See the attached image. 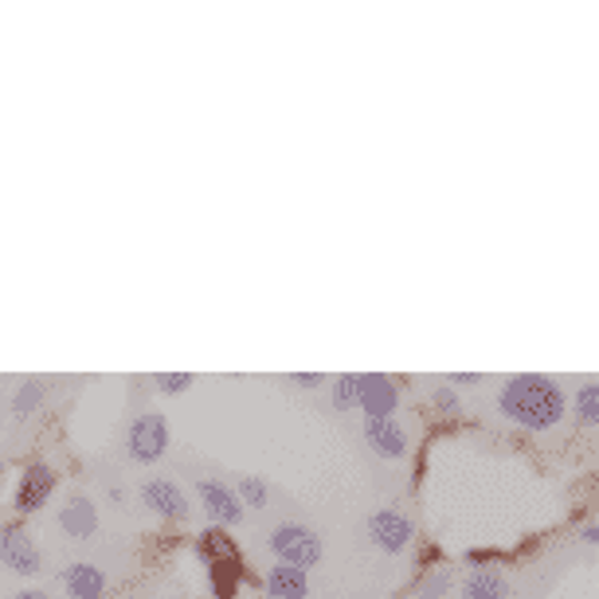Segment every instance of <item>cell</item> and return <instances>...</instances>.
<instances>
[{"label": "cell", "instance_id": "16", "mask_svg": "<svg viewBox=\"0 0 599 599\" xmlns=\"http://www.w3.org/2000/svg\"><path fill=\"white\" fill-rule=\"evenodd\" d=\"M357 380H360V372H345V377L334 380V408L337 411L357 408Z\"/></svg>", "mask_w": 599, "mask_h": 599}, {"label": "cell", "instance_id": "2", "mask_svg": "<svg viewBox=\"0 0 599 599\" xmlns=\"http://www.w3.org/2000/svg\"><path fill=\"white\" fill-rule=\"evenodd\" d=\"M271 548H274V557H283V565L298 568V572H306V568H314L317 560H322V540H317V533L291 522L271 533Z\"/></svg>", "mask_w": 599, "mask_h": 599}, {"label": "cell", "instance_id": "9", "mask_svg": "<svg viewBox=\"0 0 599 599\" xmlns=\"http://www.w3.org/2000/svg\"><path fill=\"white\" fill-rule=\"evenodd\" d=\"M368 533H372V540H377L385 553H400L411 540V522L396 514V509H380V514H372V522H368Z\"/></svg>", "mask_w": 599, "mask_h": 599}, {"label": "cell", "instance_id": "6", "mask_svg": "<svg viewBox=\"0 0 599 599\" xmlns=\"http://www.w3.org/2000/svg\"><path fill=\"white\" fill-rule=\"evenodd\" d=\"M55 490V471L48 463H32L24 466L17 482V509L20 514H32V509H43V502L52 497Z\"/></svg>", "mask_w": 599, "mask_h": 599}, {"label": "cell", "instance_id": "14", "mask_svg": "<svg viewBox=\"0 0 599 599\" xmlns=\"http://www.w3.org/2000/svg\"><path fill=\"white\" fill-rule=\"evenodd\" d=\"M505 580H502V572H474L471 580H466V588H463V599H505Z\"/></svg>", "mask_w": 599, "mask_h": 599}, {"label": "cell", "instance_id": "20", "mask_svg": "<svg viewBox=\"0 0 599 599\" xmlns=\"http://www.w3.org/2000/svg\"><path fill=\"white\" fill-rule=\"evenodd\" d=\"M189 385H192L189 372H165V377H157V388H161V392H185Z\"/></svg>", "mask_w": 599, "mask_h": 599}, {"label": "cell", "instance_id": "1", "mask_svg": "<svg viewBox=\"0 0 599 599\" xmlns=\"http://www.w3.org/2000/svg\"><path fill=\"white\" fill-rule=\"evenodd\" d=\"M497 403H502V411L509 420L533 431L553 428V423H560V416H565V392H560V385L548 377H533V372L505 380Z\"/></svg>", "mask_w": 599, "mask_h": 599}, {"label": "cell", "instance_id": "12", "mask_svg": "<svg viewBox=\"0 0 599 599\" xmlns=\"http://www.w3.org/2000/svg\"><path fill=\"white\" fill-rule=\"evenodd\" d=\"M63 588L71 599H98L106 591V576L95 565H67L63 568Z\"/></svg>", "mask_w": 599, "mask_h": 599}, {"label": "cell", "instance_id": "5", "mask_svg": "<svg viewBox=\"0 0 599 599\" xmlns=\"http://www.w3.org/2000/svg\"><path fill=\"white\" fill-rule=\"evenodd\" d=\"M396 385L380 372H360L357 380V408L365 411L368 420H392L396 411Z\"/></svg>", "mask_w": 599, "mask_h": 599}, {"label": "cell", "instance_id": "18", "mask_svg": "<svg viewBox=\"0 0 599 599\" xmlns=\"http://www.w3.org/2000/svg\"><path fill=\"white\" fill-rule=\"evenodd\" d=\"M212 580H216V588H220V599L235 596V560H216Z\"/></svg>", "mask_w": 599, "mask_h": 599}, {"label": "cell", "instance_id": "4", "mask_svg": "<svg viewBox=\"0 0 599 599\" xmlns=\"http://www.w3.org/2000/svg\"><path fill=\"white\" fill-rule=\"evenodd\" d=\"M165 446H169V423L157 411L134 420V428H129V454H134L137 463H157L165 454Z\"/></svg>", "mask_w": 599, "mask_h": 599}, {"label": "cell", "instance_id": "22", "mask_svg": "<svg viewBox=\"0 0 599 599\" xmlns=\"http://www.w3.org/2000/svg\"><path fill=\"white\" fill-rule=\"evenodd\" d=\"M326 377H294V385H302V388H317Z\"/></svg>", "mask_w": 599, "mask_h": 599}, {"label": "cell", "instance_id": "7", "mask_svg": "<svg viewBox=\"0 0 599 599\" xmlns=\"http://www.w3.org/2000/svg\"><path fill=\"white\" fill-rule=\"evenodd\" d=\"M200 502H204L208 517L220 525H240L243 522V502L235 497V490H228L216 479H200Z\"/></svg>", "mask_w": 599, "mask_h": 599}, {"label": "cell", "instance_id": "13", "mask_svg": "<svg viewBox=\"0 0 599 599\" xmlns=\"http://www.w3.org/2000/svg\"><path fill=\"white\" fill-rule=\"evenodd\" d=\"M266 591H271L274 599H306L309 596L306 572H298V568L291 565L271 568V572H266Z\"/></svg>", "mask_w": 599, "mask_h": 599}, {"label": "cell", "instance_id": "23", "mask_svg": "<svg viewBox=\"0 0 599 599\" xmlns=\"http://www.w3.org/2000/svg\"><path fill=\"white\" fill-rule=\"evenodd\" d=\"M443 584H446L443 576H435V580L428 584V596H443Z\"/></svg>", "mask_w": 599, "mask_h": 599}, {"label": "cell", "instance_id": "17", "mask_svg": "<svg viewBox=\"0 0 599 599\" xmlns=\"http://www.w3.org/2000/svg\"><path fill=\"white\" fill-rule=\"evenodd\" d=\"M235 490H240V502H248V505H255V509H263L266 505V486L259 479H251V474H243L240 482H235Z\"/></svg>", "mask_w": 599, "mask_h": 599}, {"label": "cell", "instance_id": "10", "mask_svg": "<svg viewBox=\"0 0 599 599\" xmlns=\"http://www.w3.org/2000/svg\"><path fill=\"white\" fill-rule=\"evenodd\" d=\"M365 439L380 459H400L408 451V439L396 420H365Z\"/></svg>", "mask_w": 599, "mask_h": 599}, {"label": "cell", "instance_id": "15", "mask_svg": "<svg viewBox=\"0 0 599 599\" xmlns=\"http://www.w3.org/2000/svg\"><path fill=\"white\" fill-rule=\"evenodd\" d=\"M596 416H599V388L588 380V385L576 392V420H580L584 428H596Z\"/></svg>", "mask_w": 599, "mask_h": 599}, {"label": "cell", "instance_id": "8", "mask_svg": "<svg viewBox=\"0 0 599 599\" xmlns=\"http://www.w3.org/2000/svg\"><path fill=\"white\" fill-rule=\"evenodd\" d=\"M141 497H146L149 509H154V514H161L165 522H189V497L180 494V490L172 486L169 479H154V482H146V490H141Z\"/></svg>", "mask_w": 599, "mask_h": 599}, {"label": "cell", "instance_id": "11", "mask_svg": "<svg viewBox=\"0 0 599 599\" xmlns=\"http://www.w3.org/2000/svg\"><path fill=\"white\" fill-rule=\"evenodd\" d=\"M60 525H63V533H71V537H91V533L98 529V509H95V502L91 497H71L67 505L60 509Z\"/></svg>", "mask_w": 599, "mask_h": 599}, {"label": "cell", "instance_id": "19", "mask_svg": "<svg viewBox=\"0 0 599 599\" xmlns=\"http://www.w3.org/2000/svg\"><path fill=\"white\" fill-rule=\"evenodd\" d=\"M43 400V385H35V380H28L24 388L17 392V416H28V411H35Z\"/></svg>", "mask_w": 599, "mask_h": 599}, {"label": "cell", "instance_id": "3", "mask_svg": "<svg viewBox=\"0 0 599 599\" xmlns=\"http://www.w3.org/2000/svg\"><path fill=\"white\" fill-rule=\"evenodd\" d=\"M0 560L20 576L40 572V548L28 537L24 525H0Z\"/></svg>", "mask_w": 599, "mask_h": 599}, {"label": "cell", "instance_id": "21", "mask_svg": "<svg viewBox=\"0 0 599 599\" xmlns=\"http://www.w3.org/2000/svg\"><path fill=\"white\" fill-rule=\"evenodd\" d=\"M435 408L439 411H451V416H454V411H459V396H454L451 388H439V392H435Z\"/></svg>", "mask_w": 599, "mask_h": 599}, {"label": "cell", "instance_id": "24", "mask_svg": "<svg viewBox=\"0 0 599 599\" xmlns=\"http://www.w3.org/2000/svg\"><path fill=\"white\" fill-rule=\"evenodd\" d=\"M12 599H48L43 591H20V596H12Z\"/></svg>", "mask_w": 599, "mask_h": 599}]
</instances>
